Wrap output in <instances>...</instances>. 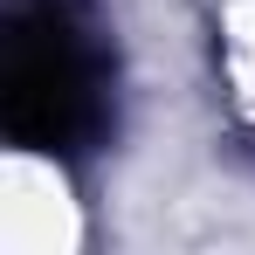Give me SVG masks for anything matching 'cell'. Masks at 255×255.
<instances>
[{"mask_svg": "<svg viewBox=\"0 0 255 255\" xmlns=\"http://www.w3.org/2000/svg\"><path fill=\"white\" fill-rule=\"evenodd\" d=\"M0 111L28 152H90L111 125V55L90 0H14Z\"/></svg>", "mask_w": 255, "mask_h": 255, "instance_id": "obj_1", "label": "cell"}]
</instances>
